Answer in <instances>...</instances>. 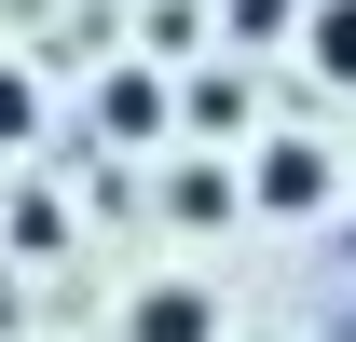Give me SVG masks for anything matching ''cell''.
I'll return each instance as SVG.
<instances>
[{
  "label": "cell",
  "instance_id": "obj_1",
  "mask_svg": "<svg viewBox=\"0 0 356 342\" xmlns=\"http://www.w3.org/2000/svg\"><path fill=\"white\" fill-rule=\"evenodd\" d=\"M137 342H206V301L165 288V301H137Z\"/></svg>",
  "mask_w": 356,
  "mask_h": 342
},
{
  "label": "cell",
  "instance_id": "obj_2",
  "mask_svg": "<svg viewBox=\"0 0 356 342\" xmlns=\"http://www.w3.org/2000/svg\"><path fill=\"white\" fill-rule=\"evenodd\" d=\"M315 69H329V83H356V0H329V14H315Z\"/></svg>",
  "mask_w": 356,
  "mask_h": 342
},
{
  "label": "cell",
  "instance_id": "obj_3",
  "mask_svg": "<svg viewBox=\"0 0 356 342\" xmlns=\"http://www.w3.org/2000/svg\"><path fill=\"white\" fill-rule=\"evenodd\" d=\"M261 192H274V206H315V192H329V165H315V151H274Z\"/></svg>",
  "mask_w": 356,
  "mask_h": 342
}]
</instances>
